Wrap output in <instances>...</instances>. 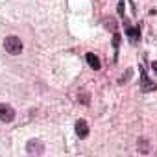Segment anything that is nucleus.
Returning a JSON list of instances; mask_svg holds the SVG:
<instances>
[{"mask_svg": "<svg viewBox=\"0 0 157 157\" xmlns=\"http://www.w3.org/2000/svg\"><path fill=\"white\" fill-rule=\"evenodd\" d=\"M74 129H76V135L80 137V139H87V135H89V124H87V120L80 118V120L76 122Z\"/></svg>", "mask_w": 157, "mask_h": 157, "instance_id": "4", "label": "nucleus"}, {"mask_svg": "<svg viewBox=\"0 0 157 157\" xmlns=\"http://www.w3.org/2000/svg\"><path fill=\"white\" fill-rule=\"evenodd\" d=\"M151 68H153V70L157 72V61H153V63H151Z\"/></svg>", "mask_w": 157, "mask_h": 157, "instance_id": "11", "label": "nucleus"}, {"mask_svg": "<svg viewBox=\"0 0 157 157\" xmlns=\"http://www.w3.org/2000/svg\"><path fill=\"white\" fill-rule=\"evenodd\" d=\"M26 151H28L32 157H39V155L44 151V144H43L39 139H30L28 144H26Z\"/></svg>", "mask_w": 157, "mask_h": 157, "instance_id": "2", "label": "nucleus"}, {"mask_svg": "<svg viewBox=\"0 0 157 157\" xmlns=\"http://www.w3.org/2000/svg\"><path fill=\"white\" fill-rule=\"evenodd\" d=\"M85 59H87V63L91 65V68H94V70H98V68L102 67V65H100V59H98L96 54H91V52H89V54L85 56Z\"/></svg>", "mask_w": 157, "mask_h": 157, "instance_id": "5", "label": "nucleus"}, {"mask_svg": "<svg viewBox=\"0 0 157 157\" xmlns=\"http://www.w3.org/2000/svg\"><path fill=\"white\" fill-rule=\"evenodd\" d=\"M105 24H107V28H109V30H115V24H113V19H107V21H105Z\"/></svg>", "mask_w": 157, "mask_h": 157, "instance_id": "10", "label": "nucleus"}, {"mask_svg": "<svg viewBox=\"0 0 157 157\" xmlns=\"http://www.w3.org/2000/svg\"><path fill=\"white\" fill-rule=\"evenodd\" d=\"M139 151H140V153H148V151H150V142H148L144 137L139 139Z\"/></svg>", "mask_w": 157, "mask_h": 157, "instance_id": "8", "label": "nucleus"}, {"mask_svg": "<svg viewBox=\"0 0 157 157\" xmlns=\"http://www.w3.org/2000/svg\"><path fill=\"white\" fill-rule=\"evenodd\" d=\"M4 50H6L8 54H11V56H19V54L22 52V41H21L17 35H10V37H6V41H4Z\"/></svg>", "mask_w": 157, "mask_h": 157, "instance_id": "1", "label": "nucleus"}, {"mask_svg": "<svg viewBox=\"0 0 157 157\" xmlns=\"http://www.w3.org/2000/svg\"><path fill=\"white\" fill-rule=\"evenodd\" d=\"M128 37H129L131 43H139V39H140V32H139L137 28H129V26H128Z\"/></svg>", "mask_w": 157, "mask_h": 157, "instance_id": "7", "label": "nucleus"}, {"mask_svg": "<svg viewBox=\"0 0 157 157\" xmlns=\"http://www.w3.org/2000/svg\"><path fill=\"white\" fill-rule=\"evenodd\" d=\"M13 118H15V109L10 104H0V120L10 124L13 122Z\"/></svg>", "mask_w": 157, "mask_h": 157, "instance_id": "3", "label": "nucleus"}, {"mask_svg": "<svg viewBox=\"0 0 157 157\" xmlns=\"http://www.w3.org/2000/svg\"><path fill=\"white\" fill-rule=\"evenodd\" d=\"M142 91H146V93L148 91H157V83H151L150 78L144 72H142Z\"/></svg>", "mask_w": 157, "mask_h": 157, "instance_id": "6", "label": "nucleus"}, {"mask_svg": "<svg viewBox=\"0 0 157 157\" xmlns=\"http://www.w3.org/2000/svg\"><path fill=\"white\" fill-rule=\"evenodd\" d=\"M80 102H82L83 105H89V102H91V96H89V93H80Z\"/></svg>", "mask_w": 157, "mask_h": 157, "instance_id": "9", "label": "nucleus"}]
</instances>
